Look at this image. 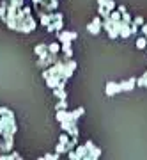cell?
Here are the masks:
<instances>
[{"instance_id":"obj_1","label":"cell","mask_w":147,"mask_h":160,"mask_svg":"<svg viewBox=\"0 0 147 160\" xmlns=\"http://www.w3.org/2000/svg\"><path fill=\"white\" fill-rule=\"evenodd\" d=\"M101 27H103V22H101V18H94L92 20V23H89L87 25V30L91 32V34H99V30H101Z\"/></svg>"},{"instance_id":"obj_2","label":"cell","mask_w":147,"mask_h":160,"mask_svg":"<svg viewBox=\"0 0 147 160\" xmlns=\"http://www.w3.org/2000/svg\"><path fill=\"white\" fill-rule=\"evenodd\" d=\"M85 146H87V149H89V158L96 160V158H99V157H101V149L97 148V146H94L91 141H87V142H85Z\"/></svg>"},{"instance_id":"obj_3","label":"cell","mask_w":147,"mask_h":160,"mask_svg":"<svg viewBox=\"0 0 147 160\" xmlns=\"http://www.w3.org/2000/svg\"><path fill=\"white\" fill-rule=\"evenodd\" d=\"M76 69V62L74 61H66V69H64V75H62V80H68L71 75H73V71Z\"/></svg>"},{"instance_id":"obj_4","label":"cell","mask_w":147,"mask_h":160,"mask_svg":"<svg viewBox=\"0 0 147 160\" xmlns=\"http://www.w3.org/2000/svg\"><path fill=\"white\" fill-rule=\"evenodd\" d=\"M78 38V34L76 32H59V39H60V43H68V41H73Z\"/></svg>"},{"instance_id":"obj_5","label":"cell","mask_w":147,"mask_h":160,"mask_svg":"<svg viewBox=\"0 0 147 160\" xmlns=\"http://www.w3.org/2000/svg\"><path fill=\"white\" fill-rule=\"evenodd\" d=\"M105 91H107V96H113L115 92L121 91V86H119V84H115V82H108Z\"/></svg>"},{"instance_id":"obj_6","label":"cell","mask_w":147,"mask_h":160,"mask_svg":"<svg viewBox=\"0 0 147 160\" xmlns=\"http://www.w3.org/2000/svg\"><path fill=\"white\" fill-rule=\"evenodd\" d=\"M34 53H37L41 59L48 57V53H50V52H48V45H37V46L34 48Z\"/></svg>"},{"instance_id":"obj_7","label":"cell","mask_w":147,"mask_h":160,"mask_svg":"<svg viewBox=\"0 0 147 160\" xmlns=\"http://www.w3.org/2000/svg\"><path fill=\"white\" fill-rule=\"evenodd\" d=\"M136 84V80L135 78H130V80H126V82H122V84H119L121 86V91H130V89H133Z\"/></svg>"},{"instance_id":"obj_8","label":"cell","mask_w":147,"mask_h":160,"mask_svg":"<svg viewBox=\"0 0 147 160\" xmlns=\"http://www.w3.org/2000/svg\"><path fill=\"white\" fill-rule=\"evenodd\" d=\"M76 157L78 158H89V149H87V146H78L76 148Z\"/></svg>"},{"instance_id":"obj_9","label":"cell","mask_w":147,"mask_h":160,"mask_svg":"<svg viewBox=\"0 0 147 160\" xmlns=\"http://www.w3.org/2000/svg\"><path fill=\"white\" fill-rule=\"evenodd\" d=\"M62 52H64V55H66V59H71V55H73V50H71V41L62 43Z\"/></svg>"},{"instance_id":"obj_10","label":"cell","mask_w":147,"mask_h":160,"mask_svg":"<svg viewBox=\"0 0 147 160\" xmlns=\"http://www.w3.org/2000/svg\"><path fill=\"white\" fill-rule=\"evenodd\" d=\"M53 94H55L59 100H66V98H68V92L64 91V87H55V89H53Z\"/></svg>"},{"instance_id":"obj_11","label":"cell","mask_w":147,"mask_h":160,"mask_svg":"<svg viewBox=\"0 0 147 160\" xmlns=\"http://www.w3.org/2000/svg\"><path fill=\"white\" fill-rule=\"evenodd\" d=\"M48 52H50V53H59V52H60V45H59V43L48 45Z\"/></svg>"},{"instance_id":"obj_12","label":"cell","mask_w":147,"mask_h":160,"mask_svg":"<svg viewBox=\"0 0 147 160\" xmlns=\"http://www.w3.org/2000/svg\"><path fill=\"white\" fill-rule=\"evenodd\" d=\"M83 112H85V109H83V107H78V109L74 110V112H71V114H73V119L76 121V119L80 118V116H83Z\"/></svg>"},{"instance_id":"obj_13","label":"cell","mask_w":147,"mask_h":160,"mask_svg":"<svg viewBox=\"0 0 147 160\" xmlns=\"http://www.w3.org/2000/svg\"><path fill=\"white\" fill-rule=\"evenodd\" d=\"M55 153H68V149H66V144H62V142H59L57 144V148H55Z\"/></svg>"},{"instance_id":"obj_14","label":"cell","mask_w":147,"mask_h":160,"mask_svg":"<svg viewBox=\"0 0 147 160\" xmlns=\"http://www.w3.org/2000/svg\"><path fill=\"white\" fill-rule=\"evenodd\" d=\"M69 141H71V135H69V133H62V135L59 137V142H62V144H68Z\"/></svg>"},{"instance_id":"obj_15","label":"cell","mask_w":147,"mask_h":160,"mask_svg":"<svg viewBox=\"0 0 147 160\" xmlns=\"http://www.w3.org/2000/svg\"><path fill=\"white\" fill-rule=\"evenodd\" d=\"M136 46H138L140 50H142V48H145V46H147V39H145V38H140V39L136 41Z\"/></svg>"},{"instance_id":"obj_16","label":"cell","mask_w":147,"mask_h":160,"mask_svg":"<svg viewBox=\"0 0 147 160\" xmlns=\"http://www.w3.org/2000/svg\"><path fill=\"white\" fill-rule=\"evenodd\" d=\"M60 109H68V102L66 100H60V102L57 103V110H60Z\"/></svg>"},{"instance_id":"obj_17","label":"cell","mask_w":147,"mask_h":160,"mask_svg":"<svg viewBox=\"0 0 147 160\" xmlns=\"http://www.w3.org/2000/svg\"><path fill=\"white\" fill-rule=\"evenodd\" d=\"M105 7H107L108 11H112L113 7H115V4H113V0H107V2H105Z\"/></svg>"},{"instance_id":"obj_18","label":"cell","mask_w":147,"mask_h":160,"mask_svg":"<svg viewBox=\"0 0 147 160\" xmlns=\"http://www.w3.org/2000/svg\"><path fill=\"white\" fill-rule=\"evenodd\" d=\"M135 23H136V25H142V23H144V20L138 16V18H135Z\"/></svg>"},{"instance_id":"obj_19","label":"cell","mask_w":147,"mask_h":160,"mask_svg":"<svg viewBox=\"0 0 147 160\" xmlns=\"http://www.w3.org/2000/svg\"><path fill=\"white\" fill-rule=\"evenodd\" d=\"M119 12L122 14V12H126V7L124 6H119Z\"/></svg>"},{"instance_id":"obj_20","label":"cell","mask_w":147,"mask_h":160,"mask_svg":"<svg viewBox=\"0 0 147 160\" xmlns=\"http://www.w3.org/2000/svg\"><path fill=\"white\" fill-rule=\"evenodd\" d=\"M142 32H144V34H147V23H144V27H142Z\"/></svg>"},{"instance_id":"obj_21","label":"cell","mask_w":147,"mask_h":160,"mask_svg":"<svg viewBox=\"0 0 147 160\" xmlns=\"http://www.w3.org/2000/svg\"><path fill=\"white\" fill-rule=\"evenodd\" d=\"M32 2H34V6H39V4L43 2V0H32Z\"/></svg>"},{"instance_id":"obj_22","label":"cell","mask_w":147,"mask_h":160,"mask_svg":"<svg viewBox=\"0 0 147 160\" xmlns=\"http://www.w3.org/2000/svg\"><path fill=\"white\" fill-rule=\"evenodd\" d=\"M105 2H107V0H97V4H99V6H105Z\"/></svg>"},{"instance_id":"obj_23","label":"cell","mask_w":147,"mask_h":160,"mask_svg":"<svg viewBox=\"0 0 147 160\" xmlns=\"http://www.w3.org/2000/svg\"><path fill=\"white\" fill-rule=\"evenodd\" d=\"M2 146H4V142H0V149H2Z\"/></svg>"},{"instance_id":"obj_24","label":"cell","mask_w":147,"mask_h":160,"mask_svg":"<svg viewBox=\"0 0 147 160\" xmlns=\"http://www.w3.org/2000/svg\"><path fill=\"white\" fill-rule=\"evenodd\" d=\"M20 2H23V0H20Z\"/></svg>"},{"instance_id":"obj_25","label":"cell","mask_w":147,"mask_h":160,"mask_svg":"<svg viewBox=\"0 0 147 160\" xmlns=\"http://www.w3.org/2000/svg\"><path fill=\"white\" fill-rule=\"evenodd\" d=\"M145 75H147V73H145Z\"/></svg>"}]
</instances>
